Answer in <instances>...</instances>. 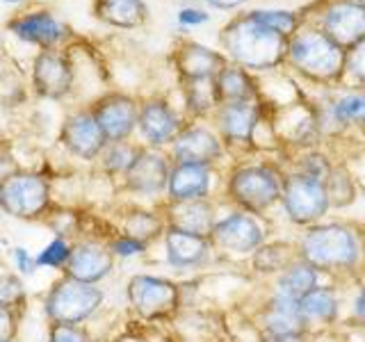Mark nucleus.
Returning <instances> with one entry per match:
<instances>
[{
    "label": "nucleus",
    "mask_w": 365,
    "mask_h": 342,
    "mask_svg": "<svg viewBox=\"0 0 365 342\" xmlns=\"http://www.w3.org/2000/svg\"><path fill=\"white\" fill-rule=\"evenodd\" d=\"M354 3H359V5H363V7H365V0H354Z\"/></svg>",
    "instance_id": "09e8293b"
},
{
    "label": "nucleus",
    "mask_w": 365,
    "mask_h": 342,
    "mask_svg": "<svg viewBox=\"0 0 365 342\" xmlns=\"http://www.w3.org/2000/svg\"><path fill=\"white\" fill-rule=\"evenodd\" d=\"M363 276H365V258H363Z\"/></svg>",
    "instance_id": "8fccbe9b"
},
{
    "label": "nucleus",
    "mask_w": 365,
    "mask_h": 342,
    "mask_svg": "<svg viewBox=\"0 0 365 342\" xmlns=\"http://www.w3.org/2000/svg\"><path fill=\"white\" fill-rule=\"evenodd\" d=\"M163 214L169 228L178 231L208 235L212 233L217 217H220V205L215 199H201V201H185V203H163Z\"/></svg>",
    "instance_id": "b1692460"
},
{
    "label": "nucleus",
    "mask_w": 365,
    "mask_h": 342,
    "mask_svg": "<svg viewBox=\"0 0 365 342\" xmlns=\"http://www.w3.org/2000/svg\"><path fill=\"white\" fill-rule=\"evenodd\" d=\"M327 192L331 201V210H347L359 199V178L351 174L345 162H336L331 176L327 178Z\"/></svg>",
    "instance_id": "2f4dec72"
},
{
    "label": "nucleus",
    "mask_w": 365,
    "mask_h": 342,
    "mask_svg": "<svg viewBox=\"0 0 365 342\" xmlns=\"http://www.w3.org/2000/svg\"><path fill=\"white\" fill-rule=\"evenodd\" d=\"M0 342H14V340H0Z\"/></svg>",
    "instance_id": "3c124183"
},
{
    "label": "nucleus",
    "mask_w": 365,
    "mask_h": 342,
    "mask_svg": "<svg viewBox=\"0 0 365 342\" xmlns=\"http://www.w3.org/2000/svg\"><path fill=\"white\" fill-rule=\"evenodd\" d=\"M30 87L43 100H64L76 89V64L66 48L39 51L32 57Z\"/></svg>",
    "instance_id": "4468645a"
},
{
    "label": "nucleus",
    "mask_w": 365,
    "mask_h": 342,
    "mask_svg": "<svg viewBox=\"0 0 365 342\" xmlns=\"http://www.w3.org/2000/svg\"><path fill=\"white\" fill-rule=\"evenodd\" d=\"M285 167L302 171V174L311 176L315 180H322L327 185V178L331 176V171L336 167V155L331 153L329 146H313V148H304V151L288 153L283 155Z\"/></svg>",
    "instance_id": "c756f323"
},
{
    "label": "nucleus",
    "mask_w": 365,
    "mask_h": 342,
    "mask_svg": "<svg viewBox=\"0 0 365 342\" xmlns=\"http://www.w3.org/2000/svg\"><path fill=\"white\" fill-rule=\"evenodd\" d=\"M60 144L64 151L83 162H98L108 146L98 121L94 119L89 105L68 112L60 125Z\"/></svg>",
    "instance_id": "a211bd4d"
},
{
    "label": "nucleus",
    "mask_w": 365,
    "mask_h": 342,
    "mask_svg": "<svg viewBox=\"0 0 365 342\" xmlns=\"http://www.w3.org/2000/svg\"><path fill=\"white\" fill-rule=\"evenodd\" d=\"M19 317H21L19 313L0 306V340H14L19 328Z\"/></svg>",
    "instance_id": "37998d69"
},
{
    "label": "nucleus",
    "mask_w": 365,
    "mask_h": 342,
    "mask_svg": "<svg viewBox=\"0 0 365 342\" xmlns=\"http://www.w3.org/2000/svg\"><path fill=\"white\" fill-rule=\"evenodd\" d=\"M313 14H302L306 21L322 28L331 39L345 51L365 39V7L354 0H317L311 7Z\"/></svg>",
    "instance_id": "9b49d317"
},
{
    "label": "nucleus",
    "mask_w": 365,
    "mask_h": 342,
    "mask_svg": "<svg viewBox=\"0 0 365 342\" xmlns=\"http://www.w3.org/2000/svg\"><path fill=\"white\" fill-rule=\"evenodd\" d=\"M215 89L222 103H237V100H256L260 98L258 76L249 73L247 68L228 62L220 73L215 76Z\"/></svg>",
    "instance_id": "c85d7f7f"
},
{
    "label": "nucleus",
    "mask_w": 365,
    "mask_h": 342,
    "mask_svg": "<svg viewBox=\"0 0 365 342\" xmlns=\"http://www.w3.org/2000/svg\"><path fill=\"white\" fill-rule=\"evenodd\" d=\"M342 324L354 328L365 340V276L351 283V292L347 294L345 306V322Z\"/></svg>",
    "instance_id": "f704fd0d"
},
{
    "label": "nucleus",
    "mask_w": 365,
    "mask_h": 342,
    "mask_svg": "<svg viewBox=\"0 0 365 342\" xmlns=\"http://www.w3.org/2000/svg\"><path fill=\"white\" fill-rule=\"evenodd\" d=\"M167 231V222L163 210H151V208H133L123 214L121 231L125 235H133L142 239L146 244H153L158 239H163Z\"/></svg>",
    "instance_id": "7c9ffc66"
},
{
    "label": "nucleus",
    "mask_w": 365,
    "mask_h": 342,
    "mask_svg": "<svg viewBox=\"0 0 365 342\" xmlns=\"http://www.w3.org/2000/svg\"><path fill=\"white\" fill-rule=\"evenodd\" d=\"M210 11L201 7L199 3L194 5H182L178 11H176V26L187 32V30H194V28H201V26H208L210 23Z\"/></svg>",
    "instance_id": "ea45409f"
},
{
    "label": "nucleus",
    "mask_w": 365,
    "mask_h": 342,
    "mask_svg": "<svg viewBox=\"0 0 365 342\" xmlns=\"http://www.w3.org/2000/svg\"><path fill=\"white\" fill-rule=\"evenodd\" d=\"M5 28L16 41L34 46L37 51L66 48L73 41V30L46 7H26L9 16Z\"/></svg>",
    "instance_id": "9d476101"
},
{
    "label": "nucleus",
    "mask_w": 365,
    "mask_h": 342,
    "mask_svg": "<svg viewBox=\"0 0 365 342\" xmlns=\"http://www.w3.org/2000/svg\"><path fill=\"white\" fill-rule=\"evenodd\" d=\"M324 281H329V279L322 271L315 269L313 265H308V262L302 258H294L281 274H277L272 281H267V290L285 296V299L299 301L306 292H311L313 288H317V285Z\"/></svg>",
    "instance_id": "393cba45"
},
{
    "label": "nucleus",
    "mask_w": 365,
    "mask_h": 342,
    "mask_svg": "<svg viewBox=\"0 0 365 342\" xmlns=\"http://www.w3.org/2000/svg\"><path fill=\"white\" fill-rule=\"evenodd\" d=\"M114 262H117V258H114L106 239H80V242H73L71 247V256H68V262L64 267V276L80 283L98 285L112 274Z\"/></svg>",
    "instance_id": "412c9836"
},
{
    "label": "nucleus",
    "mask_w": 365,
    "mask_h": 342,
    "mask_svg": "<svg viewBox=\"0 0 365 342\" xmlns=\"http://www.w3.org/2000/svg\"><path fill=\"white\" fill-rule=\"evenodd\" d=\"M201 3L210 9H217V11H237L247 3H251V0H201Z\"/></svg>",
    "instance_id": "c03bdc74"
},
{
    "label": "nucleus",
    "mask_w": 365,
    "mask_h": 342,
    "mask_svg": "<svg viewBox=\"0 0 365 342\" xmlns=\"http://www.w3.org/2000/svg\"><path fill=\"white\" fill-rule=\"evenodd\" d=\"M347 51L315 23L304 26L288 39L285 71L317 89H338L345 78Z\"/></svg>",
    "instance_id": "20e7f679"
},
{
    "label": "nucleus",
    "mask_w": 365,
    "mask_h": 342,
    "mask_svg": "<svg viewBox=\"0 0 365 342\" xmlns=\"http://www.w3.org/2000/svg\"><path fill=\"white\" fill-rule=\"evenodd\" d=\"M171 68L180 80H210L228 64L222 51L210 48L201 41L180 39L169 55Z\"/></svg>",
    "instance_id": "4be33fe9"
},
{
    "label": "nucleus",
    "mask_w": 365,
    "mask_h": 342,
    "mask_svg": "<svg viewBox=\"0 0 365 342\" xmlns=\"http://www.w3.org/2000/svg\"><path fill=\"white\" fill-rule=\"evenodd\" d=\"M53 203L51 180L41 171L11 169L0 176V210L21 222H37Z\"/></svg>",
    "instance_id": "0eeeda50"
},
{
    "label": "nucleus",
    "mask_w": 365,
    "mask_h": 342,
    "mask_svg": "<svg viewBox=\"0 0 365 342\" xmlns=\"http://www.w3.org/2000/svg\"><path fill=\"white\" fill-rule=\"evenodd\" d=\"M103 299L106 294L98 285L62 276L43 296V315L51 324H85L98 313Z\"/></svg>",
    "instance_id": "6e6552de"
},
{
    "label": "nucleus",
    "mask_w": 365,
    "mask_h": 342,
    "mask_svg": "<svg viewBox=\"0 0 365 342\" xmlns=\"http://www.w3.org/2000/svg\"><path fill=\"white\" fill-rule=\"evenodd\" d=\"M163 249H165V262L176 271H199L212 265L217 251L208 235H197L178 228H169L163 235Z\"/></svg>",
    "instance_id": "6ab92c4d"
},
{
    "label": "nucleus",
    "mask_w": 365,
    "mask_h": 342,
    "mask_svg": "<svg viewBox=\"0 0 365 342\" xmlns=\"http://www.w3.org/2000/svg\"><path fill=\"white\" fill-rule=\"evenodd\" d=\"M283 155H249L233 160L222 176V197L237 208L272 219L279 210L285 160Z\"/></svg>",
    "instance_id": "f03ea898"
},
{
    "label": "nucleus",
    "mask_w": 365,
    "mask_h": 342,
    "mask_svg": "<svg viewBox=\"0 0 365 342\" xmlns=\"http://www.w3.org/2000/svg\"><path fill=\"white\" fill-rule=\"evenodd\" d=\"M26 301H28V292L19 274H0V306L23 315Z\"/></svg>",
    "instance_id": "c9c22d12"
},
{
    "label": "nucleus",
    "mask_w": 365,
    "mask_h": 342,
    "mask_svg": "<svg viewBox=\"0 0 365 342\" xmlns=\"http://www.w3.org/2000/svg\"><path fill=\"white\" fill-rule=\"evenodd\" d=\"M125 299L128 306L142 319H169L182 306V288L167 276L158 274H135L125 283Z\"/></svg>",
    "instance_id": "1a4fd4ad"
},
{
    "label": "nucleus",
    "mask_w": 365,
    "mask_h": 342,
    "mask_svg": "<svg viewBox=\"0 0 365 342\" xmlns=\"http://www.w3.org/2000/svg\"><path fill=\"white\" fill-rule=\"evenodd\" d=\"M46 342H91V336L83 324H51Z\"/></svg>",
    "instance_id": "a19ab883"
},
{
    "label": "nucleus",
    "mask_w": 365,
    "mask_h": 342,
    "mask_svg": "<svg viewBox=\"0 0 365 342\" xmlns=\"http://www.w3.org/2000/svg\"><path fill=\"white\" fill-rule=\"evenodd\" d=\"M294 258H297L294 235L292 237L272 235L267 242L249 258V267H251V274H256L260 281L267 283L288 267Z\"/></svg>",
    "instance_id": "a878e982"
},
{
    "label": "nucleus",
    "mask_w": 365,
    "mask_h": 342,
    "mask_svg": "<svg viewBox=\"0 0 365 342\" xmlns=\"http://www.w3.org/2000/svg\"><path fill=\"white\" fill-rule=\"evenodd\" d=\"M91 11L94 19L114 30H137L148 21L146 0H94Z\"/></svg>",
    "instance_id": "bb28decb"
},
{
    "label": "nucleus",
    "mask_w": 365,
    "mask_h": 342,
    "mask_svg": "<svg viewBox=\"0 0 365 342\" xmlns=\"http://www.w3.org/2000/svg\"><path fill=\"white\" fill-rule=\"evenodd\" d=\"M11 260H14L19 276H32V274L37 271V258H34L26 247L11 249Z\"/></svg>",
    "instance_id": "79ce46f5"
},
{
    "label": "nucleus",
    "mask_w": 365,
    "mask_h": 342,
    "mask_svg": "<svg viewBox=\"0 0 365 342\" xmlns=\"http://www.w3.org/2000/svg\"><path fill=\"white\" fill-rule=\"evenodd\" d=\"M187 123L185 112L176 108L171 98L163 94H153L140 98V117H137V137L140 144L148 148H163L167 151L169 144Z\"/></svg>",
    "instance_id": "ddd939ff"
},
{
    "label": "nucleus",
    "mask_w": 365,
    "mask_h": 342,
    "mask_svg": "<svg viewBox=\"0 0 365 342\" xmlns=\"http://www.w3.org/2000/svg\"><path fill=\"white\" fill-rule=\"evenodd\" d=\"M256 328H258V336L304 333L306 326L299 315V304L267 290L260 306L256 308Z\"/></svg>",
    "instance_id": "5701e85b"
},
{
    "label": "nucleus",
    "mask_w": 365,
    "mask_h": 342,
    "mask_svg": "<svg viewBox=\"0 0 365 342\" xmlns=\"http://www.w3.org/2000/svg\"><path fill=\"white\" fill-rule=\"evenodd\" d=\"M220 51L231 64L242 66L254 76H267L285 68L288 39L260 26L247 9L233 14L222 26Z\"/></svg>",
    "instance_id": "7ed1b4c3"
},
{
    "label": "nucleus",
    "mask_w": 365,
    "mask_h": 342,
    "mask_svg": "<svg viewBox=\"0 0 365 342\" xmlns=\"http://www.w3.org/2000/svg\"><path fill=\"white\" fill-rule=\"evenodd\" d=\"M3 5H11V7H21V5H30L32 0H0Z\"/></svg>",
    "instance_id": "49530a36"
},
{
    "label": "nucleus",
    "mask_w": 365,
    "mask_h": 342,
    "mask_svg": "<svg viewBox=\"0 0 365 342\" xmlns=\"http://www.w3.org/2000/svg\"><path fill=\"white\" fill-rule=\"evenodd\" d=\"M274 235L272 219L258 217L237 208H228L220 212L210 233V242L217 256L233 258V260H249L256 251Z\"/></svg>",
    "instance_id": "423d86ee"
},
{
    "label": "nucleus",
    "mask_w": 365,
    "mask_h": 342,
    "mask_svg": "<svg viewBox=\"0 0 365 342\" xmlns=\"http://www.w3.org/2000/svg\"><path fill=\"white\" fill-rule=\"evenodd\" d=\"M277 214H281L283 222L294 231H304L308 226L329 219L331 201L327 185L322 180L302 174V171L285 167Z\"/></svg>",
    "instance_id": "39448f33"
},
{
    "label": "nucleus",
    "mask_w": 365,
    "mask_h": 342,
    "mask_svg": "<svg viewBox=\"0 0 365 342\" xmlns=\"http://www.w3.org/2000/svg\"><path fill=\"white\" fill-rule=\"evenodd\" d=\"M71 247L73 242H68L66 237H53L48 244H46L37 256V267H46V269H62L66 267L68 256H71Z\"/></svg>",
    "instance_id": "e433bc0d"
},
{
    "label": "nucleus",
    "mask_w": 365,
    "mask_h": 342,
    "mask_svg": "<svg viewBox=\"0 0 365 342\" xmlns=\"http://www.w3.org/2000/svg\"><path fill=\"white\" fill-rule=\"evenodd\" d=\"M171 165L174 162H171L169 153L163 151V148L142 146L133 167L125 171V176L121 178L125 192H130L140 199H148V201H155V199L165 201Z\"/></svg>",
    "instance_id": "f3484780"
},
{
    "label": "nucleus",
    "mask_w": 365,
    "mask_h": 342,
    "mask_svg": "<svg viewBox=\"0 0 365 342\" xmlns=\"http://www.w3.org/2000/svg\"><path fill=\"white\" fill-rule=\"evenodd\" d=\"M180 110L192 121H210L215 110L220 108V96L215 89V78L210 80H180Z\"/></svg>",
    "instance_id": "cd10ccee"
},
{
    "label": "nucleus",
    "mask_w": 365,
    "mask_h": 342,
    "mask_svg": "<svg viewBox=\"0 0 365 342\" xmlns=\"http://www.w3.org/2000/svg\"><path fill=\"white\" fill-rule=\"evenodd\" d=\"M182 5H194V3H201V0H180Z\"/></svg>",
    "instance_id": "de8ad7c7"
},
{
    "label": "nucleus",
    "mask_w": 365,
    "mask_h": 342,
    "mask_svg": "<svg viewBox=\"0 0 365 342\" xmlns=\"http://www.w3.org/2000/svg\"><path fill=\"white\" fill-rule=\"evenodd\" d=\"M340 87L349 89H365V39L359 41L354 48L347 51L345 60V78Z\"/></svg>",
    "instance_id": "4c0bfd02"
},
{
    "label": "nucleus",
    "mask_w": 365,
    "mask_h": 342,
    "mask_svg": "<svg viewBox=\"0 0 365 342\" xmlns=\"http://www.w3.org/2000/svg\"><path fill=\"white\" fill-rule=\"evenodd\" d=\"M98 121L108 144L130 142L137 135V117H140V98L125 91H108L91 100L89 105Z\"/></svg>",
    "instance_id": "dca6fc26"
},
{
    "label": "nucleus",
    "mask_w": 365,
    "mask_h": 342,
    "mask_svg": "<svg viewBox=\"0 0 365 342\" xmlns=\"http://www.w3.org/2000/svg\"><path fill=\"white\" fill-rule=\"evenodd\" d=\"M217 185L222 187V174L217 167L174 162L171 165V171H169L167 192H165L163 203H185V201L215 199L212 194H215Z\"/></svg>",
    "instance_id": "aec40b11"
},
{
    "label": "nucleus",
    "mask_w": 365,
    "mask_h": 342,
    "mask_svg": "<svg viewBox=\"0 0 365 342\" xmlns=\"http://www.w3.org/2000/svg\"><path fill=\"white\" fill-rule=\"evenodd\" d=\"M260 342H313L311 333H288V336H258Z\"/></svg>",
    "instance_id": "a18cd8bd"
},
{
    "label": "nucleus",
    "mask_w": 365,
    "mask_h": 342,
    "mask_svg": "<svg viewBox=\"0 0 365 342\" xmlns=\"http://www.w3.org/2000/svg\"><path fill=\"white\" fill-rule=\"evenodd\" d=\"M142 144L140 142H114V144H108L103 155L98 157L101 162V169L106 171L108 176L112 178H123L125 171H128L135 162L137 153H140Z\"/></svg>",
    "instance_id": "473e14b6"
},
{
    "label": "nucleus",
    "mask_w": 365,
    "mask_h": 342,
    "mask_svg": "<svg viewBox=\"0 0 365 342\" xmlns=\"http://www.w3.org/2000/svg\"><path fill=\"white\" fill-rule=\"evenodd\" d=\"M297 304H299V315L308 333H334L345 322L347 290L342 283L324 281L311 292H306Z\"/></svg>",
    "instance_id": "2eb2a0df"
},
{
    "label": "nucleus",
    "mask_w": 365,
    "mask_h": 342,
    "mask_svg": "<svg viewBox=\"0 0 365 342\" xmlns=\"http://www.w3.org/2000/svg\"><path fill=\"white\" fill-rule=\"evenodd\" d=\"M297 258L319 269L329 281L354 283L363 276L365 231L347 219H324L294 233Z\"/></svg>",
    "instance_id": "f257e3e1"
},
{
    "label": "nucleus",
    "mask_w": 365,
    "mask_h": 342,
    "mask_svg": "<svg viewBox=\"0 0 365 342\" xmlns=\"http://www.w3.org/2000/svg\"><path fill=\"white\" fill-rule=\"evenodd\" d=\"M260 26L269 28L272 32L281 34V37L290 39L292 34L304 26V14L294 9H249Z\"/></svg>",
    "instance_id": "72a5a7b5"
},
{
    "label": "nucleus",
    "mask_w": 365,
    "mask_h": 342,
    "mask_svg": "<svg viewBox=\"0 0 365 342\" xmlns=\"http://www.w3.org/2000/svg\"><path fill=\"white\" fill-rule=\"evenodd\" d=\"M108 244H110V251H112L117 260L140 258V256L146 254L148 247H151V244L142 242V239H137L133 235H125V233H117L112 239H108Z\"/></svg>",
    "instance_id": "58836bf2"
},
{
    "label": "nucleus",
    "mask_w": 365,
    "mask_h": 342,
    "mask_svg": "<svg viewBox=\"0 0 365 342\" xmlns=\"http://www.w3.org/2000/svg\"><path fill=\"white\" fill-rule=\"evenodd\" d=\"M167 153L171 162L180 165H205L220 169L224 160H228L226 146L222 137L217 135L210 121H192L182 125V130L176 135V140L169 144Z\"/></svg>",
    "instance_id": "f8f14e48"
}]
</instances>
